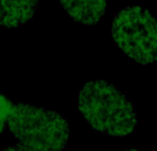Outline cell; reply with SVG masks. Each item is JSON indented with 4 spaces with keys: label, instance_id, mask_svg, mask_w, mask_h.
Here are the masks:
<instances>
[{
    "label": "cell",
    "instance_id": "1",
    "mask_svg": "<svg viewBox=\"0 0 157 151\" xmlns=\"http://www.w3.org/2000/svg\"><path fill=\"white\" fill-rule=\"evenodd\" d=\"M78 108L94 131L113 137H125L138 126L134 105L116 85L103 79L82 85Z\"/></svg>",
    "mask_w": 157,
    "mask_h": 151
},
{
    "label": "cell",
    "instance_id": "2",
    "mask_svg": "<svg viewBox=\"0 0 157 151\" xmlns=\"http://www.w3.org/2000/svg\"><path fill=\"white\" fill-rule=\"evenodd\" d=\"M6 126L19 143L46 151H63L69 140L70 128L65 118L26 102L14 103Z\"/></svg>",
    "mask_w": 157,
    "mask_h": 151
},
{
    "label": "cell",
    "instance_id": "3",
    "mask_svg": "<svg viewBox=\"0 0 157 151\" xmlns=\"http://www.w3.org/2000/svg\"><path fill=\"white\" fill-rule=\"evenodd\" d=\"M112 37L119 50L141 65L157 64V17L143 5H128L115 14Z\"/></svg>",
    "mask_w": 157,
    "mask_h": 151
},
{
    "label": "cell",
    "instance_id": "4",
    "mask_svg": "<svg viewBox=\"0 0 157 151\" xmlns=\"http://www.w3.org/2000/svg\"><path fill=\"white\" fill-rule=\"evenodd\" d=\"M63 10L75 23L96 25L103 19L107 0H58Z\"/></svg>",
    "mask_w": 157,
    "mask_h": 151
},
{
    "label": "cell",
    "instance_id": "5",
    "mask_svg": "<svg viewBox=\"0 0 157 151\" xmlns=\"http://www.w3.org/2000/svg\"><path fill=\"white\" fill-rule=\"evenodd\" d=\"M38 6L39 0H0V26L20 27L33 17Z\"/></svg>",
    "mask_w": 157,
    "mask_h": 151
},
{
    "label": "cell",
    "instance_id": "6",
    "mask_svg": "<svg viewBox=\"0 0 157 151\" xmlns=\"http://www.w3.org/2000/svg\"><path fill=\"white\" fill-rule=\"evenodd\" d=\"M13 104L10 99H7L3 94L0 93V130L6 126L8 117L13 111Z\"/></svg>",
    "mask_w": 157,
    "mask_h": 151
},
{
    "label": "cell",
    "instance_id": "7",
    "mask_svg": "<svg viewBox=\"0 0 157 151\" xmlns=\"http://www.w3.org/2000/svg\"><path fill=\"white\" fill-rule=\"evenodd\" d=\"M1 151H46V150L41 149V148L38 147H33V146H29V145L19 143L17 145H13V146L5 147Z\"/></svg>",
    "mask_w": 157,
    "mask_h": 151
},
{
    "label": "cell",
    "instance_id": "8",
    "mask_svg": "<svg viewBox=\"0 0 157 151\" xmlns=\"http://www.w3.org/2000/svg\"><path fill=\"white\" fill-rule=\"evenodd\" d=\"M122 151H140V150H138V149H134V148H130V149H124Z\"/></svg>",
    "mask_w": 157,
    "mask_h": 151
}]
</instances>
